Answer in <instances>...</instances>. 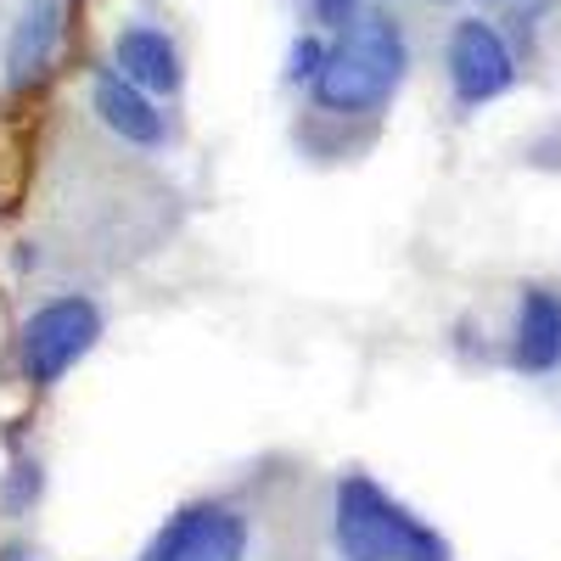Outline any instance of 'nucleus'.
I'll list each match as a JSON object with an SVG mask.
<instances>
[{"label":"nucleus","mask_w":561,"mask_h":561,"mask_svg":"<svg viewBox=\"0 0 561 561\" xmlns=\"http://www.w3.org/2000/svg\"><path fill=\"white\" fill-rule=\"evenodd\" d=\"M511 7H517V12H523V18H539V12H545V7H550V0H511Z\"/></svg>","instance_id":"obj_13"},{"label":"nucleus","mask_w":561,"mask_h":561,"mask_svg":"<svg viewBox=\"0 0 561 561\" xmlns=\"http://www.w3.org/2000/svg\"><path fill=\"white\" fill-rule=\"evenodd\" d=\"M438 7H449V0H438Z\"/></svg>","instance_id":"obj_14"},{"label":"nucleus","mask_w":561,"mask_h":561,"mask_svg":"<svg viewBox=\"0 0 561 561\" xmlns=\"http://www.w3.org/2000/svg\"><path fill=\"white\" fill-rule=\"evenodd\" d=\"M325 51H332V45H325V34H298L293 51H287V79H293V84H314V73L325 68Z\"/></svg>","instance_id":"obj_10"},{"label":"nucleus","mask_w":561,"mask_h":561,"mask_svg":"<svg viewBox=\"0 0 561 561\" xmlns=\"http://www.w3.org/2000/svg\"><path fill=\"white\" fill-rule=\"evenodd\" d=\"M309 12H314L320 34H343L359 18V0H309Z\"/></svg>","instance_id":"obj_12"},{"label":"nucleus","mask_w":561,"mask_h":561,"mask_svg":"<svg viewBox=\"0 0 561 561\" xmlns=\"http://www.w3.org/2000/svg\"><path fill=\"white\" fill-rule=\"evenodd\" d=\"M444 68H449V90L460 107H483L500 102L511 84H517V57H511L505 34L489 18H460L449 28L444 45Z\"/></svg>","instance_id":"obj_4"},{"label":"nucleus","mask_w":561,"mask_h":561,"mask_svg":"<svg viewBox=\"0 0 561 561\" xmlns=\"http://www.w3.org/2000/svg\"><path fill=\"white\" fill-rule=\"evenodd\" d=\"M102 337V309L68 293V298H51V304H39L23 325V377L34 388H57L68 370L96 348Z\"/></svg>","instance_id":"obj_3"},{"label":"nucleus","mask_w":561,"mask_h":561,"mask_svg":"<svg viewBox=\"0 0 561 561\" xmlns=\"http://www.w3.org/2000/svg\"><path fill=\"white\" fill-rule=\"evenodd\" d=\"M90 113H96L124 147H163V135H169L152 90H140L118 68H96V79H90Z\"/></svg>","instance_id":"obj_6"},{"label":"nucleus","mask_w":561,"mask_h":561,"mask_svg":"<svg viewBox=\"0 0 561 561\" xmlns=\"http://www.w3.org/2000/svg\"><path fill=\"white\" fill-rule=\"evenodd\" d=\"M337 550L343 561H449V545L410 511L382 494L365 472H348L337 483Z\"/></svg>","instance_id":"obj_2"},{"label":"nucleus","mask_w":561,"mask_h":561,"mask_svg":"<svg viewBox=\"0 0 561 561\" xmlns=\"http://www.w3.org/2000/svg\"><path fill=\"white\" fill-rule=\"evenodd\" d=\"M410 68V39L393 18L382 12H359L325 51V68L314 73V107L320 113H377L393 90L404 84Z\"/></svg>","instance_id":"obj_1"},{"label":"nucleus","mask_w":561,"mask_h":561,"mask_svg":"<svg viewBox=\"0 0 561 561\" xmlns=\"http://www.w3.org/2000/svg\"><path fill=\"white\" fill-rule=\"evenodd\" d=\"M511 359H517V370H528V377H545V370L561 365V293H550V287L523 293Z\"/></svg>","instance_id":"obj_9"},{"label":"nucleus","mask_w":561,"mask_h":561,"mask_svg":"<svg viewBox=\"0 0 561 561\" xmlns=\"http://www.w3.org/2000/svg\"><path fill=\"white\" fill-rule=\"evenodd\" d=\"M39 500V466L34 460H18L12 466V483H7V511H28Z\"/></svg>","instance_id":"obj_11"},{"label":"nucleus","mask_w":561,"mask_h":561,"mask_svg":"<svg viewBox=\"0 0 561 561\" xmlns=\"http://www.w3.org/2000/svg\"><path fill=\"white\" fill-rule=\"evenodd\" d=\"M242 556H248V517L208 500L174 511L140 561H242Z\"/></svg>","instance_id":"obj_5"},{"label":"nucleus","mask_w":561,"mask_h":561,"mask_svg":"<svg viewBox=\"0 0 561 561\" xmlns=\"http://www.w3.org/2000/svg\"><path fill=\"white\" fill-rule=\"evenodd\" d=\"M62 23H68V0H23L12 34H7V84L28 90L34 79H45L57 45H62Z\"/></svg>","instance_id":"obj_7"},{"label":"nucleus","mask_w":561,"mask_h":561,"mask_svg":"<svg viewBox=\"0 0 561 561\" xmlns=\"http://www.w3.org/2000/svg\"><path fill=\"white\" fill-rule=\"evenodd\" d=\"M113 68L135 79L140 90H152V96H180V84H185L180 45L158 23H124L113 39Z\"/></svg>","instance_id":"obj_8"}]
</instances>
